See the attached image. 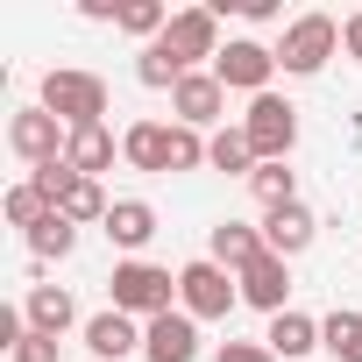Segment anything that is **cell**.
<instances>
[{
    "label": "cell",
    "instance_id": "obj_11",
    "mask_svg": "<svg viewBox=\"0 0 362 362\" xmlns=\"http://www.w3.org/2000/svg\"><path fill=\"white\" fill-rule=\"evenodd\" d=\"M263 242H270V256H305L313 242H320V214L298 199V206H277V214H263Z\"/></svg>",
    "mask_w": 362,
    "mask_h": 362
},
{
    "label": "cell",
    "instance_id": "obj_28",
    "mask_svg": "<svg viewBox=\"0 0 362 362\" xmlns=\"http://www.w3.org/2000/svg\"><path fill=\"white\" fill-rule=\"evenodd\" d=\"M135 78H142V86H156V93H170V86L185 78V71H177V64H170L156 43H142V57H135Z\"/></svg>",
    "mask_w": 362,
    "mask_h": 362
},
{
    "label": "cell",
    "instance_id": "obj_33",
    "mask_svg": "<svg viewBox=\"0 0 362 362\" xmlns=\"http://www.w3.org/2000/svg\"><path fill=\"white\" fill-rule=\"evenodd\" d=\"M235 15H249V22H277V0H235Z\"/></svg>",
    "mask_w": 362,
    "mask_h": 362
},
{
    "label": "cell",
    "instance_id": "obj_32",
    "mask_svg": "<svg viewBox=\"0 0 362 362\" xmlns=\"http://www.w3.org/2000/svg\"><path fill=\"white\" fill-rule=\"evenodd\" d=\"M341 50H348V57H355V64H362V8H355V15H348V22H341Z\"/></svg>",
    "mask_w": 362,
    "mask_h": 362
},
{
    "label": "cell",
    "instance_id": "obj_7",
    "mask_svg": "<svg viewBox=\"0 0 362 362\" xmlns=\"http://www.w3.org/2000/svg\"><path fill=\"white\" fill-rule=\"evenodd\" d=\"M8 149H15L29 170H50V163H64V149H71V128H64L50 107H22V114L8 121Z\"/></svg>",
    "mask_w": 362,
    "mask_h": 362
},
{
    "label": "cell",
    "instance_id": "obj_24",
    "mask_svg": "<svg viewBox=\"0 0 362 362\" xmlns=\"http://www.w3.org/2000/svg\"><path fill=\"white\" fill-rule=\"evenodd\" d=\"M206 163H214V170L249 177V170H256V149H249V135H242V128H221V135H214V149H206Z\"/></svg>",
    "mask_w": 362,
    "mask_h": 362
},
{
    "label": "cell",
    "instance_id": "obj_22",
    "mask_svg": "<svg viewBox=\"0 0 362 362\" xmlns=\"http://www.w3.org/2000/svg\"><path fill=\"white\" fill-rule=\"evenodd\" d=\"M57 214H64L71 228H93V221L107 228V214H114V199L100 192V177H71V192H64V206H57Z\"/></svg>",
    "mask_w": 362,
    "mask_h": 362
},
{
    "label": "cell",
    "instance_id": "obj_5",
    "mask_svg": "<svg viewBox=\"0 0 362 362\" xmlns=\"http://www.w3.org/2000/svg\"><path fill=\"white\" fill-rule=\"evenodd\" d=\"M334 50H341V22H334V15H298V22H284L277 71H284V78H313V71H327Z\"/></svg>",
    "mask_w": 362,
    "mask_h": 362
},
{
    "label": "cell",
    "instance_id": "obj_20",
    "mask_svg": "<svg viewBox=\"0 0 362 362\" xmlns=\"http://www.w3.org/2000/svg\"><path fill=\"white\" fill-rule=\"evenodd\" d=\"M320 348H327L334 362H362V313H355V305L327 313V320H320Z\"/></svg>",
    "mask_w": 362,
    "mask_h": 362
},
{
    "label": "cell",
    "instance_id": "obj_21",
    "mask_svg": "<svg viewBox=\"0 0 362 362\" xmlns=\"http://www.w3.org/2000/svg\"><path fill=\"white\" fill-rule=\"evenodd\" d=\"M249 192H256V206H263V214L298 206V170H284V163H256V170H249Z\"/></svg>",
    "mask_w": 362,
    "mask_h": 362
},
{
    "label": "cell",
    "instance_id": "obj_15",
    "mask_svg": "<svg viewBox=\"0 0 362 362\" xmlns=\"http://www.w3.org/2000/svg\"><path fill=\"white\" fill-rule=\"evenodd\" d=\"M107 242L128 249V256H142V249L156 242V206H149V199H114V214H107Z\"/></svg>",
    "mask_w": 362,
    "mask_h": 362
},
{
    "label": "cell",
    "instance_id": "obj_10",
    "mask_svg": "<svg viewBox=\"0 0 362 362\" xmlns=\"http://www.w3.org/2000/svg\"><path fill=\"white\" fill-rule=\"evenodd\" d=\"M142 355L149 362H199V320L192 313H156L142 327Z\"/></svg>",
    "mask_w": 362,
    "mask_h": 362
},
{
    "label": "cell",
    "instance_id": "obj_8",
    "mask_svg": "<svg viewBox=\"0 0 362 362\" xmlns=\"http://www.w3.org/2000/svg\"><path fill=\"white\" fill-rule=\"evenodd\" d=\"M214 78H221L228 93L263 100V93H270V78H277V50H270V43H256V36H235V43L214 57Z\"/></svg>",
    "mask_w": 362,
    "mask_h": 362
},
{
    "label": "cell",
    "instance_id": "obj_12",
    "mask_svg": "<svg viewBox=\"0 0 362 362\" xmlns=\"http://www.w3.org/2000/svg\"><path fill=\"white\" fill-rule=\"evenodd\" d=\"M284 298H291V263H284V256H256V263L242 270V305H256V313L277 320V313H291Z\"/></svg>",
    "mask_w": 362,
    "mask_h": 362
},
{
    "label": "cell",
    "instance_id": "obj_23",
    "mask_svg": "<svg viewBox=\"0 0 362 362\" xmlns=\"http://www.w3.org/2000/svg\"><path fill=\"white\" fill-rule=\"evenodd\" d=\"M71 249H78V228H71L64 214H43V221L29 228V256H36V263H64Z\"/></svg>",
    "mask_w": 362,
    "mask_h": 362
},
{
    "label": "cell",
    "instance_id": "obj_25",
    "mask_svg": "<svg viewBox=\"0 0 362 362\" xmlns=\"http://www.w3.org/2000/svg\"><path fill=\"white\" fill-rule=\"evenodd\" d=\"M121 29L142 36V43H156V36L170 29V8H163V0H128V8H121Z\"/></svg>",
    "mask_w": 362,
    "mask_h": 362
},
{
    "label": "cell",
    "instance_id": "obj_4",
    "mask_svg": "<svg viewBox=\"0 0 362 362\" xmlns=\"http://www.w3.org/2000/svg\"><path fill=\"white\" fill-rule=\"evenodd\" d=\"M235 305H242V277L221 270L214 256H199V263L177 270V313H192V320H228Z\"/></svg>",
    "mask_w": 362,
    "mask_h": 362
},
{
    "label": "cell",
    "instance_id": "obj_29",
    "mask_svg": "<svg viewBox=\"0 0 362 362\" xmlns=\"http://www.w3.org/2000/svg\"><path fill=\"white\" fill-rule=\"evenodd\" d=\"M214 362H277V355H270L263 341H221V348H214Z\"/></svg>",
    "mask_w": 362,
    "mask_h": 362
},
{
    "label": "cell",
    "instance_id": "obj_14",
    "mask_svg": "<svg viewBox=\"0 0 362 362\" xmlns=\"http://www.w3.org/2000/svg\"><path fill=\"white\" fill-rule=\"evenodd\" d=\"M22 313H29V327H36V334H50V341L78 327V298H71L64 284H29V298H22Z\"/></svg>",
    "mask_w": 362,
    "mask_h": 362
},
{
    "label": "cell",
    "instance_id": "obj_30",
    "mask_svg": "<svg viewBox=\"0 0 362 362\" xmlns=\"http://www.w3.org/2000/svg\"><path fill=\"white\" fill-rule=\"evenodd\" d=\"M15 362H57V341H50V334H36V327H29V341H22V348H15Z\"/></svg>",
    "mask_w": 362,
    "mask_h": 362
},
{
    "label": "cell",
    "instance_id": "obj_13",
    "mask_svg": "<svg viewBox=\"0 0 362 362\" xmlns=\"http://www.w3.org/2000/svg\"><path fill=\"white\" fill-rule=\"evenodd\" d=\"M78 334H86V348H93L100 362H128V355H142V320H128V313H114V305L93 313Z\"/></svg>",
    "mask_w": 362,
    "mask_h": 362
},
{
    "label": "cell",
    "instance_id": "obj_27",
    "mask_svg": "<svg viewBox=\"0 0 362 362\" xmlns=\"http://www.w3.org/2000/svg\"><path fill=\"white\" fill-rule=\"evenodd\" d=\"M206 149H214V142H206L199 128H177V121H170V170H199Z\"/></svg>",
    "mask_w": 362,
    "mask_h": 362
},
{
    "label": "cell",
    "instance_id": "obj_31",
    "mask_svg": "<svg viewBox=\"0 0 362 362\" xmlns=\"http://www.w3.org/2000/svg\"><path fill=\"white\" fill-rule=\"evenodd\" d=\"M121 8H128V0H78L86 22H114V29H121Z\"/></svg>",
    "mask_w": 362,
    "mask_h": 362
},
{
    "label": "cell",
    "instance_id": "obj_19",
    "mask_svg": "<svg viewBox=\"0 0 362 362\" xmlns=\"http://www.w3.org/2000/svg\"><path fill=\"white\" fill-rule=\"evenodd\" d=\"M64 163H71L78 177L114 170V135H107V121H100V128H78V135H71V149H64Z\"/></svg>",
    "mask_w": 362,
    "mask_h": 362
},
{
    "label": "cell",
    "instance_id": "obj_16",
    "mask_svg": "<svg viewBox=\"0 0 362 362\" xmlns=\"http://www.w3.org/2000/svg\"><path fill=\"white\" fill-rule=\"evenodd\" d=\"M206 256H214L221 270H235V277H242V270H249L256 256H270V242H263V228H242V221H221V228H214V242H206Z\"/></svg>",
    "mask_w": 362,
    "mask_h": 362
},
{
    "label": "cell",
    "instance_id": "obj_3",
    "mask_svg": "<svg viewBox=\"0 0 362 362\" xmlns=\"http://www.w3.org/2000/svg\"><path fill=\"white\" fill-rule=\"evenodd\" d=\"M156 50H163L177 71H199V64L214 71V57L228 50V43H221V15H214V8H177L170 29L156 36Z\"/></svg>",
    "mask_w": 362,
    "mask_h": 362
},
{
    "label": "cell",
    "instance_id": "obj_6",
    "mask_svg": "<svg viewBox=\"0 0 362 362\" xmlns=\"http://www.w3.org/2000/svg\"><path fill=\"white\" fill-rule=\"evenodd\" d=\"M242 135H249L256 163H284V156L298 149V107H291L284 93H263V100H249V114H242Z\"/></svg>",
    "mask_w": 362,
    "mask_h": 362
},
{
    "label": "cell",
    "instance_id": "obj_17",
    "mask_svg": "<svg viewBox=\"0 0 362 362\" xmlns=\"http://www.w3.org/2000/svg\"><path fill=\"white\" fill-rule=\"evenodd\" d=\"M121 156H128L135 170L163 177V170H170V128H163V121H135V128L121 135Z\"/></svg>",
    "mask_w": 362,
    "mask_h": 362
},
{
    "label": "cell",
    "instance_id": "obj_26",
    "mask_svg": "<svg viewBox=\"0 0 362 362\" xmlns=\"http://www.w3.org/2000/svg\"><path fill=\"white\" fill-rule=\"evenodd\" d=\"M43 214H57V206H50V199H43L36 185H29V177H22V185L8 192V228H22V235H29V228H36Z\"/></svg>",
    "mask_w": 362,
    "mask_h": 362
},
{
    "label": "cell",
    "instance_id": "obj_18",
    "mask_svg": "<svg viewBox=\"0 0 362 362\" xmlns=\"http://www.w3.org/2000/svg\"><path fill=\"white\" fill-rule=\"evenodd\" d=\"M263 348H270L277 362H298V355L320 348V320H313V313H277L270 334H263Z\"/></svg>",
    "mask_w": 362,
    "mask_h": 362
},
{
    "label": "cell",
    "instance_id": "obj_1",
    "mask_svg": "<svg viewBox=\"0 0 362 362\" xmlns=\"http://www.w3.org/2000/svg\"><path fill=\"white\" fill-rule=\"evenodd\" d=\"M170 298H177V277L163 270V263H142V256H128V263H114V277H107V305L114 313H128V320H156V313H170Z\"/></svg>",
    "mask_w": 362,
    "mask_h": 362
},
{
    "label": "cell",
    "instance_id": "obj_9",
    "mask_svg": "<svg viewBox=\"0 0 362 362\" xmlns=\"http://www.w3.org/2000/svg\"><path fill=\"white\" fill-rule=\"evenodd\" d=\"M170 114H177V128H214L228 114V86L214 71H185L170 86Z\"/></svg>",
    "mask_w": 362,
    "mask_h": 362
},
{
    "label": "cell",
    "instance_id": "obj_2",
    "mask_svg": "<svg viewBox=\"0 0 362 362\" xmlns=\"http://www.w3.org/2000/svg\"><path fill=\"white\" fill-rule=\"evenodd\" d=\"M36 107H50L71 135H78V128H100V114H107V78H100V71H71V64H64V71H50V78H43V100H36Z\"/></svg>",
    "mask_w": 362,
    "mask_h": 362
}]
</instances>
